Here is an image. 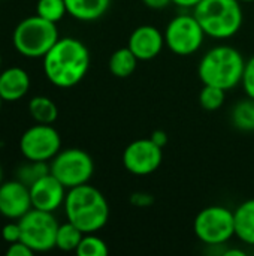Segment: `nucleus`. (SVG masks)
<instances>
[{"label": "nucleus", "mask_w": 254, "mask_h": 256, "mask_svg": "<svg viewBox=\"0 0 254 256\" xmlns=\"http://www.w3.org/2000/svg\"><path fill=\"white\" fill-rule=\"evenodd\" d=\"M150 138H151L157 146H160L162 148H163V147H166L168 140H169V138H168V134H166L165 130H160V129H159V130H154V132L151 134V136H150Z\"/></svg>", "instance_id": "obj_31"}, {"label": "nucleus", "mask_w": 254, "mask_h": 256, "mask_svg": "<svg viewBox=\"0 0 254 256\" xmlns=\"http://www.w3.org/2000/svg\"><path fill=\"white\" fill-rule=\"evenodd\" d=\"M232 123L240 130H254V99L249 98L238 102L232 110Z\"/></svg>", "instance_id": "obj_21"}, {"label": "nucleus", "mask_w": 254, "mask_h": 256, "mask_svg": "<svg viewBox=\"0 0 254 256\" xmlns=\"http://www.w3.org/2000/svg\"><path fill=\"white\" fill-rule=\"evenodd\" d=\"M130 202L135 207L145 208V207H148V206H151L154 202V198H153V195H150L147 192H135L130 196Z\"/></svg>", "instance_id": "obj_29"}, {"label": "nucleus", "mask_w": 254, "mask_h": 256, "mask_svg": "<svg viewBox=\"0 0 254 256\" xmlns=\"http://www.w3.org/2000/svg\"><path fill=\"white\" fill-rule=\"evenodd\" d=\"M193 15L207 36L229 39L243 27V6L240 0H201Z\"/></svg>", "instance_id": "obj_4"}, {"label": "nucleus", "mask_w": 254, "mask_h": 256, "mask_svg": "<svg viewBox=\"0 0 254 256\" xmlns=\"http://www.w3.org/2000/svg\"><path fill=\"white\" fill-rule=\"evenodd\" d=\"M163 160V148L151 138H139L132 141L123 152L124 168L138 177L150 176L159 170Z\"/></svg>", "instance_id": "obj_11"}, {"label": "nucleus", "mask_w": 254, "mask_h": 256, "mask_svg": "<svg viewBox=\"0 0 254 256\" xmlns=\"http://www.w3.org/2000/svg\"><path fill=\"white\" fill-rule=\"evenodd\" d=\"M163 34L166 46L181 57H187L199 51L207 36L193 14L174 16L168 22Z\"/></svg>", "instance_id": "obj_8"}, {"label": "nucleus", "mask_w": 254, "mask_h": 256, "mask_svg": "<svg viewBox=\"0 0 254 256\" xmlns=\"http://www.w3.org/2000/svg\"><path fill=\"white\" fill-rule=\"evenodd\" d=\"M235 237L246 244H254V198L244 201L234 212Z\"/></svg>", "instance_id": "obj_17"}, {"label": "nucleus", "mask_w": 254, "mask_h": 256, "mask_svg": "<svg viewBox=\"0 0 254 256\" xmlns=\"http://www.w3.org/2000/svg\"><path fill=\"white\" fill-rule=\"evenodd\" d=\"M21 242L33 252H48L55 248L58 224L52 213L31 208L19 220Z\"/></svg>", "instance_id": "obj_9"}, {"label": "nucleus", "mask_w": 254, "mask_h": 256, "mask_svg": "<svg viewBox=\"0 0 254 256\" xmlns=\"http://www.w3.org/2000/svg\"><path fill=\"white\" fill-rule=\"evenodd\" d=\"M36 14L51 22H58L67 14L64 0H39L36 4Z\"/></svg>", "instance_id": "obj_22"}, {"label": "nucleus", "mask_w": 254, "mask_h": 256, "mask_svg": "<svg viewBox=\"0 0 254 256\" xmlns=\"http://www.w3.org/2000/svg\"><path fill=\"white\" fill-rule=\"evenodd\" d=\"M243 88L249 98L254 99V56L246 62L244 74H243Z\"/></svg>", "instance_id": "obj_26"}, {"label": "nucleus", "mask_w": 254, "mask_h": 256, "mask_svg": "<svg viewBox=\"0 0 254 256\" xmlns=\"http://www.w3.org/2000/svg\"><path fill=\"white\" fill-rule=\"evenodd\" d=\"M30 188L31 206L33 208L54 213L64 204L66 200V188L64 184L55 178L51 172L36 180Z\"/></svg>", "instance_id": "obj_13"}, {"label": "nucleus", "mask_w": 254, "mask_h": 256, "mask_svg": "<svg viewBox=\"0 0 254 256\" xmlns=\"http://www.w3.org/2000/svg\"><path fill=\"white\" fill-rule=\"evenodd\" d=\"M225 256H246V252L244 250H241V249H229V250H226Z\"/></svg>", "instance_id": "obj_33"}, {"label": "nucleus", "mask_w": 254, "mask_h": 256, "mask_svg": "<svg viewBox=\"0 0 254 256\" xmlns=\"http://www.w3.org/2000/svg\"><path fill=\"white\" fill-rule=\"evenodd\" d=\"M63 206L67 220L84 234L100 231L109 220V204L105 195L88 183L67 189Z\"/></svg>", "instance_id": "obj_2"}, {"label": "nucleus", "mask_w": 254, "mask_h": 256, "mask_svg": "<svg viewBox=\"0 0 254 256\" xmlns=\"http://www.w3.org/2000/svg\"><path fill=\"white\" fill-rule=\"evenodd\" d=\"M49 172L58 178L66 189H72L90 182L94 172L91 156L81 148L60 150L49 160Z\"/></svg>", "instance_id": "obj_6"}, {"label": "nucleus", "mask_w": 254, "mask_h": 256, "mask_svg": "<svg viewBox=\"0 0 254 256\" xmlns=\"http://www.w3.org/2000/svg\"><path fill=\"white\" fill-rule=\"evenodd\" d=\"M58 39L55 22H51L37 14L19 21L12 34L15 50L28 58H43Z\"/></svg>", "instance_id": "obj_5"}, {"label": "nucleus", "mask_w": 254, "mask_h": 256, "mask_svg": "<svg viewBox=\"0 0 254 256\" xmlns=\"http://www.w3.org/2000/svg\"><path fill=\"white\" fill-rule=\"evenodd\" d=\"M33 254L34 252L22 242L10 243L9 248L6 249V255L7 256H31Z\"/></svg>", "instance_id": "obj_28"}, {"label": "nucleus", "mask_w": 254, "mask_h": 256, "mask_svg": "<svg viewBox=\"0 0 254 256\" xmlns=\"http://www.w3.org/2000/svg\"><path fill=\"white\" fill-rule=\"evenodd\" d=\"M28 112L36 123L42 124H52L58 117L55 102L46 96H34L28 102Z\"/></svg>", "instance_id": "obj_19"}, {"label": "nucleus", "mask_w": 254, "mask_h": 256, "mask_svg": "<svg viewBox=\"0 0 254 256\" xmlns=\"http://www.w3.org/2000/svg\"><path fill=\"white\" fill-rule=\"evenodd\" d=\"M142 3L150 9L162 10V9H166L169 4H172V0H142Z\"/></svg>", "instance_id": "obj_30"}, {"label": "nucleus", "mask_w": 254, "mask_h": 256, "mask_svg": "<svg viewBox=\"0 0 254 256\" xmlns=\"http://www.w3.org/2000/svg\"><path fill=\"white\" fill-rule=\"evenodd\" d=\"M84 237V232L75 226L72 222H66L58 225L57 237H55V248L63 252H75Z\"/></svg>", "instance_id": "obj_20"}, {"label": "nucleus", "mask_w": 254, "mask_h": 256, "mask_svg": "<svg viewBox=\"0 0 254 256\" xmlns=\"http://www.w3.org/2000/svg\"><path fill=\"white\" fill-rule=\"evenodd\" d=\"M75 252L78 256H106L109 249L108 244L100 237L94 236V232H90V234H84Z\"/></svg>", "instance_id": "obj_24"}, {"label": "nucleus", "mask_w": 254, "mask_h": 256, "mask_svg": "<svg viewBox=\"0 0 254 256\" xmlns=\"http://www.w3.org/2000/svg\"><path fill=\"white\" fill-rule=\"evenodd\" d=\"M67 14L79 21H96L102 18L111 6V0H64Z\"/></svg>", "instance_id": "obj_16"}, {"label": "nucleus", "mask_w": 254, "mask_h": 256, "mask_svg": "<svg viewBox=\"0 0 254 256\" xmlns=\"http://www.w3.org/2000/svg\"><path fill=\"white\" fill-rule=\"evenodd\" d=\"M90 52L76 38H60L43 57V72L48 81L60 88L76 86L87 75Z\"/></svg>", "instance_id": "obj_1"}, {"label": "nucleus", "mask_w": 254, "mask_h": 256, "mask_svg": "<svg viewBox=\"0 0 254 256\" xmlns=\"http://www.w3.org/2000/svg\"><path fill=\"white\" fill-rule=\"evenodd\" d=\"M28 162L30 164L21 166L16 174L18 180L27 186L33 184L36 180H39L40 177H43L49 172V165L46 162H36V160H28Z\"/></svg>", "instance_id": "obj_25"}, {"label": "nucleus", "mask_w": 254, "mask_h": 256, "mask_svg": "<svg viewBox=\"0 0 254 256\" xmlns=\"http://www.w3.org/2000/svg\"><path fill=\"white\" fill-rule=\"evenodd\" d=\"M226 99V90L204 84V88L199 93V104L207 111H217L223 106Z\"/></svg>", "instance_id": "obj_23"}, {"label": "nucleus", "mask_w": 254, "mask_h": 256, "mask_svg": "<svg viewBox=\"0 0 254 256\" xmlns=\"http://www.w3.org/2000/svg\"><path fill=\"white\" fill-rule=\"evenodd\" d=\"M165 34L154 26L144 24L136 27L130 36L127 46L138 57V60H153L156 58L165 46Z\"/></svg>", "instance_id": "obj_14"}, {"label": "nucleus", "mask_w": 254, "mask_h": 256, "mask_svg": "<svg viewBox=\"0 0 254 256\" xmlns=\"http://www.w3.org/2000/svg\"><path fill=\"white\" fill-rule=\"evenodd\" d=\"M30 88V76L28 74L18 68H7L0 74V96L3 100L15 102L27 94Z\"/></svg>", "instance_id": "obj_15"}, {"label": "nucleus", "mask_w": 254, "mask_h": 256, "mask_svg": "<svg viewBox=\"0 0 254 256\" xmlns=\"http://www.w3.org/2000/svg\"><path fill=\"white\" fill-rule=\"evenodd\" d=\"M1 104H3V99H1V96H0V110H1Z\"/></svg>", "instance_id": "obj_36"}, {"label": "nucleus", "mask_w": 254, "mask_h": 256, "mask_svg": "<svg viewBox=\"0 0 254 256\" xmlns=\"http://www.w3.org/2000/svg\"><path fill=\"white\" fill-rule=\"evenodd\" d=\"M1 237L6 243H16L21 242V228H19V222H10L6 224L1 230Z\"/></svg>", "instance_id": "obj_27"}, {"label": "nucleus", "mask_w": 254, "mask_h": 256, "mask_svg": "<svg viewBox=\"0 0 254 256\" xmlns=\"http://www.w3.org/2000/svg\"><path fill=\"white\" fill-rule=\"evenodd\" d=\"M31 208L30 188L27 184L18 178L0 184V214L3 218L19 220Z\"/></svg>", "instance_id": "obj_12"}, {"label": "nucleus", "mask_w": 254, "mask_h": 256, "mask_svg": "<svg viewBox=\"0 0 254 256\" xmlns=\"http://www.w3.org/2000/svg\"><path fill=\"white\" fill-rule=\"evenodd\" d=\"M3 183V172H1V166H0V184Z\"/></svg>", "instance_id": "obj_34"}, {"label": "nucleus", "mask_w": 254, "mask_h": 256, "mask_svg": "<svg viewBox=\"0 0 254 256\" xmlns=\"http://www.w3.org/2000/svg\"><path fill=\"white\" fill-rule=\"evenodd\" d=\"M196 237L210 246L225 244L235 237L234 212L223 206H210L198 213L193 220Z\"/></svg>", "instance_id": "obj_7"}, {"label": "nucleus", "mask_w": 254, "mask_h": 256, "mask_svg": "<svg viewBox=\"0 0 254 256\" xmlns=\"http://www.w3.org/2000/svg\"><path fill=\"white\" fill-rule=\"evenodd\" d=\"M241 3H253L254 0H240Z\"/></svg>", "instance_id": "obj_35"}, {"label": "nucleus", "mask_w": 254, "mask_h": 256, "mask_svg": "<svg viewBox=\"0 0 254 256\" xmlns=\"http://www.w3.org/2000/svg\"><path fill=\"white\" fill-rule=\"evenodd\" d=\"M246 60L231 45H217L208 50L199 62L198 75L204 84L232 90L243 81Z\"/></svg>", "instance_id": "obj_3"}, {"label": "nucleus", "mask_w": 254, "mask_h": 256, "mask_svg": "<svg viewBox=\"0 0 254 256\" xmlns=\"http://www.w3.org/2000/svg\"><path fill=\"white\" fill-rule=\"evenodd\" d=\"M19 150L27 160L48 162L61 150L60 134L51 124L37 123L22 134Z\"/></svg>", "instance_id": "obj_10"}, {"label": "nucleus", "mask_w": 254, "mask_h": 256, "mask_svg": "<svg viewBox=\"0 0 254 256\" xmlns=\"http://www.w3.org/2000/svg\"><path fill=\"white\" fill-rule=\"evenodd\" d=\"M0 68H1V56H0Z\"/></svg>", "instance_id": "obj_37"}, {"label": "nucleus", "mask_w": 254, "mask_h": 256, "mask_svg": "<svg viewBox=\"0 0 254 256\" xmlns=\"http://www.w3.org/2000/svg\"><path fill=\"white\" fill-rule=\"evenodd\" d=\"M201 0H172V4H177L184 9H193Z\"/></svg>", "instance_id": "obj_32"}, {"label": "nucleus", "mask_w": 254, "mask_h": 256, "mask_svg": "<svg viewBox=\"0 0 254 256\" xmlns=\"http://www.w3.org/2000/svg\"><path fill=\"white\" fill-rule=\"evenodd\" d=\"M138 57L130 51L129 46L115 50L108 62L109 72L117 78H129L138 68Z\"/></svg>", "instance_id": "obj_18"}]
</instances>
